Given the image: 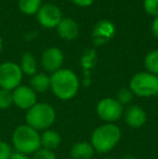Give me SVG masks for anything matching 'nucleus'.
<instances>
[{
  "label": "nucleus",
  "instance_id": "nucleus-8",
  "mask_svg": "<svg viewBox=\"0 0 158 159\" xmlns=\"http://www.w3.org/2000/svg\"><path fill=\"white\" fill-rule=\"evenodd\" d=\"M36 16L40 25L44 28H49V30L56 27L61 20L63 19L61 9L52 3L42 4L39 11L37 12Z\"/></svg>",
  "mask_w": 158,
  "mask_h": 159
},
{
  "label": "nucleus",
  "instance_id": "nucleus-23",
  "mask_svg": "<svg viewBox=\"0 0 158 159\" xmlns=\"http://www.w3.org/2000/svg\"><path fill=\"white\" fill-rule=\"evenodd\" d=\"M12 154V146L6 141L0 140V159H10Z\"/></svg>",
  "mask_w": 158,
  "mask_h": 159
},
{
  "label": "nucleus",
  "instance_id": "nucleus-9",
  "mask_svg": "<svg viewBox=\"0 0 158 159\" xmlns=\"http://www.w3.org/2000/svg\"><path fill=\"white\" fill-rule=\"evenodd\" d=\"M13 105L22 111H28L37 103V93L29 86H19L12 91Z\"/></svg>",
  "mask_w": 158,
  "mask_h": 159
},
{
  "label": "nucleus",
  "instance_id": "nucleus-29",
  "mask_svg": "<svg viewBox=\"0 0 158 159\" xmlns=\"http://www.w3.org/2000/svg\"><path fill=\"white\" fill-rule=\"evenodd\" d=\"M2 49H3V40H2L1 36H0V53L2 52Z\"/></svg>",
  "mask_w": 158,
  "mask_h": 159
},
{
  "label": "nucleus",
  "instance_id": "nucleus-32",
  "mask_svg": "<svg viewBox=\"0 0 158 159\" xmlns=\"http://www.w3.org/2000/svg\"><path fill=\"white\" fill-rule=\"evenodd\" d=\"M51 1H53V0H51Z\"/></svg>",
  "mask_w": 158,
  "mask_h": 159
},
{
  "label": "nucleus",
  "instance_id": "nucleus-15",
  "mask_svg": "<svg viewBox=\"0 0 158 159\" xmlns=\"http://www.w3.org/2000/svg\"><path fill=\"white\" fill-rule=\"evenodd\" d=\"M70 154L73 159H92L95 151L90 142L80 141V142H76L75 144H73Z\"/></svg>",
  "mask_w": 158,
  "mask_h": 159
},
{
  "label": "nucleus",
  "instance_id": "nucleus-22",
  "mask_svg": "<svg viewBox=\"0 0 158 159\" xmlns=\"http://www.w3.org/2000/svg\"><path fill=\"white\" fill-rule=\"evenodd\" d=\"M143 8L150 15L154 17L158 16V0H144Z\"/></svg>",
  "mask_w": 158,
  "mask_h": 159
},
{
  "label": "nucleus",
  "instance_id": "nucleus-31",
  "mask_svg": "<svg viewBox=\"0 0 158 159\" xmlns=\"http://www.w3.org/2000/svg\"><path fill=\"white\" fill-rule=\"evenodd\" d=\"M156 98H158V92H157V94H156Z\"/></svg>",
  "mask_w": 158,
  "mask_h": 159
},
{
  "label": "nucleus",
  "instance_id": "nucleus-12",
  "mask_svg": "<svg viewBox=\"0 0 158 159\" xmlns=\"http://www.w3.org/2000/svg\"><path fill=\"white\" fill-rule=\"evenodd\" d=\"M115 27L110 21H101L93 30V40L95 44H103L114 36Z\"/></svg>",
  "mask_w": 158,
  "mask_h": 159
},
{
  "label": "nucleus",
  "instance_id": "nucleus-25",
  "mask_svg": "<svg viewBox=\"0 0 158 159\" xmlns=\"http://www.w3.org/2000/svg\"><path fill=\"white\" fill-rule=\"evenodd\" d=\"M73 3H75L76 6L82 7V8H87V7H90L93 3L94 0H70Z\"/></svg>",
  "mask_w": 158,
  "mask_h": 159
},
{
  "label": "nucleus",
  "instance_id": "nucleus-1",
  "mask_svg": "<svg viewBox=\"0 0 158 159\" xmlns=\"http://www.w3.org/2000/svg\"><path fill=\"white\" fill-rule=\"evenodd\" d=\"M80 81L75 71L61 68L50 76V90L59 100L70 101L77 95Z\"/></svg>",
  "mask_w": 158,
  "mask_h": 159
},
{
  "label": "nucleus",
  "instance_id": "nucleus-14",
  "mask_svg": "<svg viewBox=\"0 0 158 159\" xmlns=\"http://www.w3.org/2000/svg\"><path fill=\"white\" fill-rule=\"evenodd\" d=\"M62 136L56 130L48 129L40 133V144L41 148H46L54 152L61 145Z\"/></svg>",
  "mask_w": 158,
  "mask_h": 159
},
{
  "label": "nucleus",
  "instance_id": "nucleus-5",
  "mask_svg": "<svg viewBox=\"0 0 158 159\" xmlns=\"http://www.w3.org/2000/svg\"><path fill=\"white\" fill-rule=\"evenodd\" d=\"M129 89L139 98L156 96L158 92V76L148 71H140L133 75L129 81Z\"/></svg>",
  "mask_w": 158,
  "mask_h": 159
},
{
  "label": "nucleus",
  "instance_id": "nucleus-20",
  "mask_svg": "<svg viewBox=\"0 0 158 159\" xmlns=\"http://www.w3.org/2000/svg\"><path fill=\"white\" fill-rule=\"evenodd\" d=\"M133 96L134 95H133V93L131 92V90L128 87V88H120L115 98L124 107V106H129L131 104V102L133 100Z\"/></svg>",
  "mask_w": 158,
  "mask_h": 159
},
{
  "label": "nucleus",
  "instance_id": "nucleus-3",
  "mask_svg": "<svg viewBox=\"0 0 158 159\" xmlns=\"http://www.w3.org/2000/svg\"><path fill=\"white\" fill-rule=\"evenodd\" d=\"M12 147L16 153L23 155H33L41 148L40 144V132L33 129L27 125L16 127L11 136Z\"/></svg>",
  "mask_w": 158,
  "mask_h": 159
},
{
  "label": "nucleus",
  "instance_id": "nucleus-27",
  "mask_svg": "<svg viewBox=\"0 0 158 159\" xmlns=\"http://www.w3.org/2000/svg\"><path fill=\"white\" fill-rule=\"evenodd\" d=\"M10 159H30L28 156H26V155H23V154H20V153H13L12 154V156L10 157Z\"/></svg>",
  "mask_w": 158,
  "mask_h": 159
},
{
  "label": "nucleus",
  "instance_id": "nucleus-6",
  "mask_svg": "<svg viewBox=\"0 0 158 159\" xmlns=\"http://www.w3.org/2000/svg\"><path fill=\"white\" fill-rule=\"evenodd\" d=\"M95 111L105 124H116L124 116V107L115 98H104L97 104Z\"/></svg>",
  "mask_w": 158,
  "mask_h": 159
},
{
  "label": "nucleus",
  "instance_id": "nucleus-2",
  "mask_svg": "<svg viewBox=\"0 0 158 159\" xmlns=\"http://www.w3.org/2000/svg\"><path fill=\"white\" fill-rule=\"evenodd\" d=\"M121 140V130L116 124H103L93 130L90 143L95 153L106 154L113 151Z\"/></svg>",
  "mask_w": 158,
  "mask_h": 159
},
{
  "label": "nucleus",
  "instance_id": "nucleus-16",
  "mask_svg": "<svg viewBox=\"0 0 158 159\" xmlns=\"http://www.w3.org/2000/svg\"><path fill=\"white\" fill-rule=\"evenodd\" d=\"M30 88L36 93H44L50 90V76L44 73H36L30 78Z\"/></svg>",
  "mask_w": 158,
  "mask_h": 159
},
{
  "label": "nucleus",
  "instance_id": "nucleus-7",
  "mask_svg": "<svg viewBox=\"0 0 158 159\" xmlns=\"http://www.w3.org/2000/svg\"><path fill=\"white\" fill-rule=\"evenodd\" d=\"M23 73L19 64L14 62H4L0 65V89L13 91L21 86Z\"/></svg>",
  "mask_w": 158,
  "mask_h": 159
},
{
  "label": "nucleus",
  "instance_id": "nucleus-18",
  "mask_svg": "<svg viewBox=\"0 0 158 159\" xmlns=\"http://www.w3.org/2000/svg\"><path fill=\"white\" fill-rule=\"evenodd\" d=\"M42 6V0H19V9L25 15H36Z\"/></svg>",
  "mask_w": 158,
  "mask_h": 159
},
{
  "label": "nucleus",
  "instance_id": "nucleus-26",
  "mask_svg": "<svg viewBox=\"0 0 158 159\" xmlns=\"http://www.w3.org/2000/svg\"><path fill=\"white\" fill-rule=\"evenodd\" d=\"M152 32H153V35L156 38H158V16L155 17L152 23Z\"/></svg>",
  "mask_w": 158,
  "mask_h": 159
},
{
  "label": "nucleus",
  "instance_id": "nucleus-24",
  "mask_svg": "<svg viewBox=\"0 0 158 159\" xmlns=\"http://www.w3.org/2000/svg\"><path fill=\"white\" fill-rule=\"evenodd\" d=\"M30 159H56V155L52 151L40 148L35 154H33V157Z\"/></svg>",
  "mask_w": 158,
  "mask_h": 159
},
{
  "label": "nucleus",
  "instance_id": "nucleus-28",
  "mask_svg": "<svg viewBox=\"0 0 158 159\" xmlns=\"http://www.w3.org/2000/svg\"><path fill=\"white\" fill-rule=\"evenodd\" d=\"M121 159H137V158H135L134 156H132V155H124Z\"/></svg>",
  "mask_w": 158,
  "mask_h": 159
},
{
  "label": "nucleus",
  "instance_id": "nucleus-21",
  "mask_svg": "<svg viewBox=\"0 0 158 159\" xmlns=\"http://www.w3.org/2000/svg\"><path fill=\"white\" fill-rule=\"evenodd\" d=\"M13 105V98H12V91L0 89V109L10 108Z\"/></svg>",
  "mask_w": 158,
  "mask_h": 159
},
{
  "label": "nucleus",
  "instance_id": "nucleus-30",
  "mask_svg": "<svg viewBox=\"0 0 158 159\" xmlns=\"http://www.w3.org/2000/svg\"><path fill=\"white\" fill-rule=\"evenodd\" d=\"M103 159H113V158H111V157H106V158H103Z\"/></svg>",
  "mask_w": 158,
  "mask_h": 159
},
{
  "label": "nucleus",
  "instance_id": "nucleus-10",
  "mask_svg": "<svg viewBox=\"0 0 158 159\" xmlns=\"http://www.w3.org/2000/svg\"><path fill=\"white\" fill-rule=\"evenodd\" d=\"M40 62L44 70L53 74L62 68L64 62V54L59 48L51 47L43 51Z\"/></svg>",
  "mask_w": 158,
  "mask_h": 159
},
{
  "label": "nucleus",
  "instance_id": "nucleus-19",
  "mask_svg": "<svg viewBox=\"0 0 158 159\" xmlns=\"http://www.w3.org/2000/svg\"><path fill=\"white\" fill-rule=\"evenodd\" d=\"M144 65L148 73L158 76V50H153L146 54Z\"/></svg>",
  "mask_w": 158,
  "mask_h": 159
},
{
  "label": "nucleus",
  "instance_id": "nucleus-13",
  "mask_svg": "<svg viewBox=\"0 0 158 159\" xmlns=\"http://www.w3.org/2000/svg\"><path fill=\"white\" fill-rule=\"evenodd\" d=\"M57 34L65 40H74L79 35V26L73 19L64 17L56 26Z\"/></svg>",
  "mask_w": 158,
  "mask_h": 159
},
{
  "label": "nucleus",
  "instance_id": "nucleus-11",
  "mask_svg": "<svg viewBox=\"0 0 158 159\" xmlns=\"http://www.w3.org/2000/svg\"><path fill=\"white\" fill-rule=\"evenodd\" d=\"M122 118L124 119L128 127L138 129V128L143 127L146 124L147 115H146V111L141 106L137 104H130L124 108Z\"/></svg>",
  "mask_w": 158,
  "mask_h": 159
},
{
  "label": "nucleus",
  "instance_id": "nucleus-4",
  "mask_svg": "<svg viewBox=\"0 0 158 159\" xmlns=\"http://www.w3.org/2000/svg\"><path fill=\"white\" fill-rule=\"evenodd\" d=\"M56 119V111L51 104L46 102H37L32 108L26 111V125L38 132L51 129Z\"/></svg>",
  "mask_w": 158,
  "mask_h": 159
},
{
  "label": "nucleus",
  "instance_id": "nucleus-17",
  "mask_svg": "<svg viewBox=\"0 0 158 159\" xmlns=\"http://www.w3.org/2000/svg\"><path fill=\"white\" fill-rule=\"evenodd\" d=\"M20 67L23 73V75L27 76H34L37 73V61L35 57L29 52H25L21 57V62H20Z\"/></svg>",
  "mask_w": 158,
  "mask_h": 159
}]
</instances>
